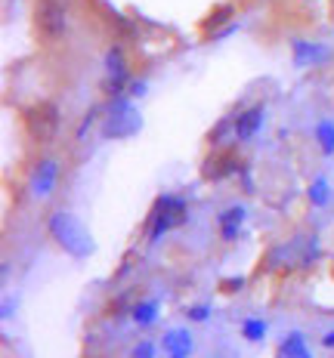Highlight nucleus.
Masks as SVG:
<instances>
[{"label":"nucleus","instance_id":"f257e3e1","mask_svg":"<svg viewBox=\"0 0 334 358\" xmlns=\"http://www.w3.org/2000/svg\"><path fill=\"white\" fill-rule=\"evenodd\" d=\"M47 229H50V235H53V241L65 253H71V257L84 259V257H90V253H93L90 232L81 226L78 216H71V213H65V210H56L53 216H50Z\"/></svg>","mask_w":334,"mask_h":358},{"label":"nucleus","instance_id":"f03ea898","mask_svg":"<svg viewBox=\"0 0 334 358\" xmlns=\"http://www.w3.org/2000/svg\"><path fill=\"white\" fill-rule=\"evenodd\" d=\"M186 220V201L165 195L155 201L152 213H148V241H158L165 232H170L174 226H180Z\"/></svg>","mask_w":334,"mask_h":358},{"label":"nucleus","instance_id":"7ed1b4c3","mask_svg":"<svg viewBox=\"0 0 334 358\" xmlns=\"http://www.w3.org/2000/svg\"><path fill=\"white\" fill-rule=\"evenodd\" d=\"M143 127V121H139V111L130 106L127 99H121L118 96L115 102H111L109 108V117L102 121V139H127L133 136V133Z\"/></svg>","mask_w":334,"mask_h":358},{"label":"nucleus","instance_id":"20e7f679","mask_svg":"<svg viewBox=\"0 0 334 358\" xmlns=\"http://www.w3.org/2000/svg\"><path fill=\"white\" fill-rule=\"evenodd\" d=\"M25 130L34 143H50L59 130V108L53 102H37L25 111Z\"/></svg>","mask_w":334,"mask_h":358},{"label":"nucleus","instance_id":"39448f33","mask_svg":"<svg viewBox=\"0 0 334 358\" xmlns=\"http://www.w3.org/2000/svg\"><path fill=\"white\" fill-rule=\"evenodd\" d=\"M34 19H37V31L47 41H59L65 34V28H69V16H65V6L59 0H37Z\"/></svg>","mask_w":334,"mask_h":358},{"label":"nucleus","instance_id":"423d86ee","mask_svg":"<svg viewBox=\"0 0 334 358\" xmlns=\"http://www.w3.org/2000/svg\"><path fill=\"white\" fill-rule=\"evenodd\" d=\"M232 173H242V164L232 152H217L202 164V176L207 179V182H220V179H226Z\"/></svg>","mask_w":334,"mask_h":358},{"label":"nucleus","instance_id":"0eeeda50","mask_svg":"<svg viewBox=\"0 0 334 358\" xmlns=\"http://www.w3.org/2000/svg\"><path fill=\"white\" fill-rule=\"evenodd\" d=\"M56 176H59V164L53 158H43L41 164H37L34 173H32V192H34V198H47L50 192H53V185H56Z\"/></svg>","mask_w":334,"mask_h":358},{"label":"nucleus","instance_id":"6e6552de","mask_svg":"<svg viewBox=\"0 0 334 358\" xmlns=\"http://www.w3.org/2000/svg\"><path fill=\"white\" fill-rule=\"evenodd\" d=\"M161 349H165V358H189L195 343H192V334L183 331V327H174L161 337Z\"/></svg>","mask_w":334,"mask_h":358},{"label":"nucleus","instance_id":"1a4fd4ad","mask_svg":"<svg viewBox=\"0 0 334 358\" xmlns=\"http://www.w3.org/2000/svg\"><path fill=\"white\" fill-rule=\"evenodd\" d=\"M260 124H263V106H251L244 108L239 117H235V139L244 143V139H251L254 133L260 130Z\"/></svg>","mask_w":334,"mask_h":358},{"label":"nucleus","instance_id":"9d476101","mask_svg":"<svg viewBox=\"0 0 334 358\" xmlns=\"http://www.w3.org/2000/svg\"><path fill=\"white\" fill-rule=\"evenodd\" d=\"M217 222H220L223 241H235V238H239L242 222H244V207H229V210H223Z\"/></svg>","mask_w":334,"mask_h":358},{"label":"nucleus","instance_id":"9b49d317","mask_svg":"<svg viewBox=\"0 0 334 358\" xmlns=\"http://www.w3.org/2000/svg\"><path fill=\"white\" fill-rule=\"evenodd\" d=\"M328 59V50L319 47V43H307V41H297L294 43V62L297 65H309V62H325Z\"/></svg>","mask_w":334,"mask_h":358},{"label":"nucleus","instance_id":"f8f14e48","mask_svg":"<svg viewBox=\"0 0 334 358\" xmlns=\"http://www.w3.org/2000/svg\"><path fill=\"white\" fill-rule=\"evenodd\" d=\"M279 358H313L307 349V340H303V334H288L285 343L279 346Z\"/></svg>","mask_w":334,"mask_h":358},{"label":"nucleus","instance_id":"ddd939ff","mask_svg":"<svg viewBox=\"0 0 334 358\" xmlns=\"http://www.w3.org/2000/svg\"><path fill=\"white\" fill-rule=\"evenodd\" d=\"M232 16H235V6L232 3H223V6H217V10L211 13V16L204 19V31H217V28H223L226 22H232Z\"/></svg>","mask_w":334,"mask_h":358},{"label":"nucleus","instance_id":"4468645a","mask_svg":"<svg viewBox=\"0 0 334 358\" xmlns=\"http://www.w3.org/2000/svg\"><path fill=\"white\" fill-rule=\"evenodd\" d=\"M155 318H158V303H155V300L133 306V322H137V324L148 327V324H155Z\"/></svg>","mask_w":334,"mask_h":358},{"label":"nucleus","instance_id":"2eb2a0df","mask_svg":"<svg viewBox=\"0 0 334 358\" xmlns=\"http://www.w3.org/2000/svg\"><path fill=\"white\" fill-rule=\"evenodd\" d=\"M226 136L235 139V117H223V121L211 130V136H207V139H211V145H223V139H226Z\"/></svg>","mask_w":334,"mask_h":358},{"label":"nucleus","instance_id":"dca6fc26","mask_svg":"<svg viewBox=\"0 0 334 358\" xmlns=\"http://www.w3.org/2000/svg\"><path fill=\"white\" fill-rule=\"evenodd\" d=\"M316 139H319V145H322V152L331 155V152H334V124H331V121H319Z\"/></svg>","mask_w":334,"mask_h":358},{"label":"nucleus","instance_id":"f3484780","mask_svg":"<svg viewBox=\"0 0 334 358\" xmlns=\"http://www.w3.org/2000/svg\"><path fill=\"white\" fill-rule=\"evenodd\" d=\"M242 334H244V340L257 343V340H263V337H266V324L260 322V318H248V322L242 324Z\"/></svg>","mask_w":334,"mask_h":358},{"label":"nucleus","instance_id":"a211bd4d","mask_svg":"<svg viewBox=\"0 0 334 358\" xmlns=\"http://www.w3.org/2000/svg\"><path fill=\"white\" fill-rule=\"evenodd\" d=\"M309 201H313L316 207L328 204V182H325V179H316V182L309 185Z\"/></svg>","mask_w":334,"mask_h":358},{"label":"nucleus","instance_id":"6ab92c4d","mask_svg":"<svg viewBox=\"0 0 334 358\" xmlns=\"http://www.w3.org/2000/svg\"><path fill=\"white\" fill-rule=\"evenodd\" d=\"M130 358H155V346H152V343H139V346L137 349H133V355Z\"/></svg>","mask_w":334,"mask_h":358},{"label":"nucleus","instance_id":"aec40b11","mask_svg":"<svg viewBox=\"0 0 334 358\" xmlns=\"http://www.w3.org/2000/svg\"><path fill=\"white\" fill-rule=\"evenodd\" d=\"M244 281L242 278H226V281H220V290L223 294H235V290H242Z\"/></svg>","mask_w":334,"mask_h":358},{"label":"nucleus","instance_id":"412c9836","mask_svg":"<svg viewBox=\"0 0 334 358\" xmlns=\"http://www.w3.org/2000/svg\"><path fill=\"white\" fill-rule=\"evenodd\" d=\"M186 315H189L192 322H204V318H207V306H192V309H186Z\"/></svg>","mask_w":334,"mask_h":358},{"label":"nucleus","instance_id":"4be33fe9","mask_svg":"<svg viewBox=\"0 0 334 358\" xmlns=\"http://www.w3.org/2000/svg\"><path fill=\"white\" fill-rule=\"evenodd\" d=\"M143 90H146L143 80H133V84H130V93H133V96H139V93H143Z\"/></svg>","mask_w":334,"mask_h":358},{"label":"nucleus","instance_id":"5701e85b","mask_svg":"<svg viewBox=\"0 0 334 358\" xmlns=\"http://www.w3.org/2000/svg\"><path fill=\"white\" fill-rule=\"evenodd\" d=\"M322 346H325V349H334V331H328V334L322 337Z\"/></svg>","mask_w":334,"mask_h":358}]
</instances>
